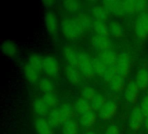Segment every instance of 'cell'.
I'll return each mask as SVG.
<instances>
[{
  "mask_svg": "<svg viewBox=\"0 0 148 134\" xmlns=\"http://www.w3.org/2000/svg\"><path fill=\"white\" fill-rule=\"evenodd\" d=\"M61 28L64 37L71 40L78 38L84 31V29L80 25L76 18L71 17H65L62 21Z\"/></svg>",
  "mask_w": 148,
  "mask_h": 134,
  "instance_id": "1",
  "label": "cell"
},
{
  "mask_svg": "<svg viewBox=\"0 0 148 134\" xmlns=\"http://www.w3.org/2000/svg\"><path fill=\"white\" fill-rule=\"evenodd\" d=\"M42 71L49 76L56 77L59 74L60 66L58 60L50 55L42 58Z\"/></svg>",
  "mask_w": 148,
  "mask_h": 134,
  "instance_id": "2",
  "label": "cell"
},
{
  "mask_svg": "<svg viewBox=\"0 0 148 134\" xmlns=\"http://www.w3.org/2000/svg\"><path fill=\"white\" fill-rule=\"evenodd\" d=\"M44 24L48 33L52 37H56L58 31V19L53 10H48L44 14Z\"/></svg>",
  "mask_w": 148,
  "mask_h": 134,
  "instance_id": "3",
  "label": "cell"
},
{
  "mask_svg": "<svg viewBox=\"0 0 148 134\" xmlns=\"http://www.w3.org/2000/svg\"><path fill=\"white\" fill-rule=\"evenodd\" d=\"M78 66L80 67L82 72L87 78H93L95 75V72L92 65V59L89 58L88 55L82 52L79 54V63Z\"/></svg>",
  "mask_w": 148,
  "mask_h": 134,
  "instance_id": "4",
  "label": "cell"
},
{
  "mask_svg": "<svg viewBox=\"0 0 148 134\" xmlns=\"http://www.w3.org/2000/svg\"><path fill=\"white\" fill-rule=\"evenodd\" d=\"M116 70L118 74L122 77H126L128 75L130 71V57L127 52L123 51L119 55L116 65Z\"/></svg>",
  "mask_w": 148,
  "mask_h": 134,
  "instance_id": "5",
  "label": "cell"
},
{
  "mask_svg": "<svg viewBox=\"0 0 148 134\" xmlns=\"http://www.w3.org/2000/svg\"><path fill=\"white\" fill-rule=\"evenodd\" d=\"M144 113L141 110V108L140 107H135L132 112H131V115H130V119H129V126H130V129L131 130H134V131H136L138 130L143 120H144Z\"/></svg>",
  "mask_w": 148,
  "mask_h": 134,
  "instance_id": "6",
  "label": "cell"
},
{
  "mask_svg": "<svg viewBox=\"0 0 148 134\" xmlns=\"http://www.w3.org/2000/svg\"><path fill=\"white\" fill-rule=\"evenodd\" d=\"M102 4L106 8V10H108L109 11L113 12L115 16L122 17L125 14H127L122 1H114V0L102 1Z\"/></svg>",
  "mask_w": 148,
  "mask_h": 134,
  "instance_id": "7",
  "label": "cell"
},
{
  "mask_svg": "<svg viewBox=\"0 0 148 134\" xmlns=\"http://www.w3.org/2000/svg\"><path fill=\"white\" fill-rule=\"evenodd\" d=\"M92 44L95 48L101 50V51H107V50H110L113 43L112 40L109 39L108 37H104V36H100V35H95L92 37Z\"/></svg>",
  "mask_w": 148,
  "mask_h": 134,
  "instance_id": "8",
  "label": "cell"
},
{
  "mask_svg": "<svg viewBox=\"0 0 148 134\" xmlns=\"http://www.w3.org/2000/svg\"><path fill=\"white\" fill-rule=\"evenodd\" d=\"M117 110V105L114 101L109 100L105 103L103 107L99 112V116L102 120H109L115 114Z\"/></svg>",
  "mask_w": 148,
  "mask_h": 134,
  "instance_id": "9",
  "label": "cell"
},
{
  "mask_svg": "<svg viewBox=\"0 0 148 134\" xmlns=\"http://www.w3.org/2000/svg\"><path fill=\"white\" fill-rule=\"evenodd\" d=\"M139 89L140 88L135 82H133V81L129 82L124 93L126 100L129 103H134L138 96Z\"/></svg>",
  "mask_w": 148,
  "mask_h": 134,
  "instance_id": "10",
  "label": "cell"
},
{
  "mask_svg": "<svg viewBox=\"0 0 148 134\" xmlns=\"http://www.w3.org/2000/svg\"><path fill=\"white\" fill-rule=\"evenodd\" d=\"M63 54H64V57H65L66 60L69 64V65H72V66H75V67H76L78 65L79 54H77L75 52V51L71 46H69V45L65 46V48L63 50Z\"/></svg>",
  "mask_w": 148,
  "mask_h": 134,
  "instance_id": "11",
  "label": "cell"
},
{
  "mask_svg": "<svg viewBox=\"0 0 148 134\" xmlns=\"http://www.w3.org/2000/svg\"><path fill=\"white\" fill-rule=\"evenodd\" d=\"M23 74L30 84H35L38 80L39 72L29 64H26L23 66Z\"/></svg>",
  "mask_w": 148,
  "mask_h": 134,
  "instance_id": "12",
  "label": "cell"
},
{
  "mask_svg": "<svg viewBox=\"0 0 148 134\" xmlns=\"http://www.w3.org/2000/svg\"><path fill=\"white\" fill-rule=\"evenodd\" d=\"M1 51L8 57H15L17 54V46L11 40H5L1 44Z\"/></svg>",
  "mask_w": 148,
  "mask_h": 134,
  "instance_id": "13",
  "label": "cell"
},
{
  "mask_svg": "<svg viewBox=\"0 0 148 134\" xmlns=\"http://www.w3.org/2000/svg\"><path fill=\"white\" fill-rule=\"evenodd\" d=\"M65 74L66 77L68 78V80L74 84V85H78L81 81V76L79 72L76 70V68L75 66L72 65H67V67L65 68Z\"/></svg>",
  "mask_w": 148,
  "mask_h": 134,
  "instance_id": "14",
  "label": "cell"
},
{
  "mask_svg": "<svg viewBox=\"0 0 148 134\" xmlns=\"http://www.w3.org/2000/svg\"><path fill=\"white\" fill-rule=\"evenodd\" d=\"M106 65L111 66L113 65L117 60V55L114 51H113L112 50H107V51H101L100 53V58H99Z\"/></svg>",
  "mask_w": 148,
  "mask_h": 134,
  "instance_id": "15",
  "label": "cell"
},
{
  "mask_svg": "<svg viewBox=\"0 0 148 134\" xmlns=\"http://www.w3.org/2000/svg\"><path fill=\"white\" fill-rule=\"evenodd\" d=\"M35 128L37 134H53L48 121L42 118H38L35 122Z\"/></svg>",
  "mask_w": 148,
  "mask_h": 134,
  "instance_id": "16",
  "label": "cell"
},
{
  "mask_svg": "<svg viewBox=\"0 0 148 134\" xmlns=\"http://www.w3.org/2000/svg\"><path fill=\"white\" fill-rule=\"evenodd\" d=\"M140 89H145L148 86V71L147 69H140L136 75V82Z\"/></svg>",
  "mask_w": 148,
  "mask_h": 134,
  "instance_id": "17",
  "label": "cell"
},
{
  "mask_svg": "<svg viewBox=\"0 0 148 134\" xmlns=\"http://www.w3.org/2000/svg\"><path fill=\"white\" fill-rule=\"evenodd\" d=\"M33 110L34 112L40 115V116H45L48 113V106L42 100V99H35L33 102Z\"/></svg>",
  "mask_w": 148,
  "mask_h": 134,
  "instance_id": "18",
  "label": "cell"
},
{
  "mask_svg": "<svg viewBox=\"0 0 148 134\" xmlns=\"http://www.w3.org/2000/svg\"><path fill=\"white\" fill-rule=\"evenodd\" d=\"M94 29L95 31V32L100 35V36H104V37H108V33H109V26H108L103 21L101 20H95L93 24Z\"/></svg>",
  "mask_w": 148,
  "mask_h": 134,
  "instance_id": "19",
  "label": "cell"
},
{
  "mask_svg": "<svg viewBox=\"0 0 148 134\" xmlns=\"http://www.w3.org/2000/svg\"><path fill=\"white\" fill-rule=\"evenodd\" d=\"M92 12L94 16L97 18V20H101V21H105L108 16L106 8L99 4H95L92 7Z\"/></svg>",
  "mask_w": 148,
  "mask_h": 134,
  "instance_id": "20",
  "label": "cell"
},
{
  "mask_svg": "<svg viewBox=\"0 0 148 134\" xmlns=\"http://www.w3.org/2000/svg\"><path fill=\"white\" fill-rule=\"evenodd\" d=\"M75 111L80 114H84L90 111V104L89 102L85 99H78L75 104Z\"/></svg>",
  "mask_w": 148,
  "mask_h": 134,
  "instance_id": "21",
  "label": "cell"
},
{
  "mask_svg": "<svg viewBox=\"0 0 148 134\" xmlns=\"http://www.w3.org/2000/svg\"><path fill=\"white\" fill-rule=\"evenodd\" d=\"M95 121V115L93 112L89 111L84 114H82L80 118V123L82 126L88 127L91 126Z\"/></svg>",
  "mask_w": 148,
  "mask_h": 134,
  "instance_id": "22",
  "label": "cell"
},
{
  "mask_svg": "<svg viewBox=\"0 0 148 134\" xmlns=\"http://www.w3.org/2000/svg\"><path fill=\"white\" fill-rule=\"evenodd\" d=\"M63 134H78V128L76 123L73 119H69L63 123L62 126Z\"/></svg>",
  "mask_w": 148,
  "mask_h": 134,
  "instance_id": "23",
  "label": "cell"
},
{
  "mask_svg": "<svg viewBox=\"0 0 148 134\" xmlns=\"http://www.w3.org/2000/svg\"><path fill=\"white\" fill-rule=\"evenodd\" d=\"M109 30H110V32L116 37H121L123 36V33H124L123 26L121 25V23H119L115 20L110 22Z\"/></svg>",
  "mask_w": 148,
  "mask_h": 134,
  "instance_id": "24",
  "label": "cell"
},
{
  "mask_svg": "<svg viewBox=\"0 0 148 134\" xmlns=\"http://www.w3.org/2000/svg\"><path fill=\"white\" fill-rule=\"evenodd\" d=\"M92 65H93L95 73H97L101 76L104 75V73L108 68V66L100 58H95L92 59Z\"/></svg>",
  "mask_w": 148,
  "mask_h": 134,
  "instance_id": "25",
  "label": "cell"
},
{
  "mask_svg": "<svg viewBox=\"0 0 148 134\" xmlns=\"http://www.w3.org/2000/svg\"><path fill=\"white\" fill-rule=\"evenodd\" d=\"M59 112H60V116H61L62 124H63L67 120L70 119V118L72 116V113H73V110H72V107L69 105L64 104L59 109Z\"/></svg>",
  "mask_w": 148,
  "mask_h": 134,
  "instance_id": "26",
  "label": "cell"
},
{
  "mask_svg": "<svg viewBox=\"0 0 148 134\" xmlns=\"http://www.w3.org/2000/svg\"><path fill=\"white\" fill-rule=\"evenodd\" d=\"M29 65L33 66L38 72L42 69V58L39 54L33 53L29 57Z\"/></svg>",
  "mask_w": 148,
  "mask_h": 134,
  "instance_id": "27",
  "label": "cell"
},
{
  "mask_svg": "<svg viewBox=\"0 0 148 134\" xmlns=\"http://www.w3.org/2000/svg\"><path fill=\"white\" fill-rule=\"evenodd\" d=\"M135 32H136L138 37H140V38H145L147 37V35L141 16L136 18V21H135Z\"/></svg>",
  "mask_w": 148,
  "mask_h": 134,
  "instance_id": "28",
  "label": "cell"
},
{
  "mask_svg": "<svg viewBox=\"0 0 148 134\" xmlns=\"http://www.w3.org/2000/svg\"><path fill=\"white\" fill-rule=\"evenodd\" d=\"M123 83H124L123 77L121 76L120 74H116L114 77V78L109 82V86L113 91L118 92V91H121L122 89Z\"/></svg>",
  "mask_w": 148,
  "mask_h": 134,
  "instance_id": "29",
  "label": "cell"
},
{
  "mask_svg": "<svg viewBox=\"0 0 148 134\" xmlns=\"http://www.w3.org/2000/svg\"><path fill=\"white\" fill-rule=\"evenodd\" d=\"M48 123L50 126V127H53V128H55V127L58 126L60 124H62L59 110H53L50 112Z\"/></svg>",
  "mask_w": 148,
  "mask_h": 134,
  "instance_id": "30",
  "label": "cell"
},
{
  "mask_svg": "<svg viewBox=\"0 0 148 134\" xmlns=\"http://www.w3.org/2000/svg\"><path fill=\"white\" fill-rule=\"evenodd\" d=\"M64 9L69 12H75L81 8V3L75 0H66L62 3Z\"/></svg>",
  "mask_w": 148,
  "mask_h": 134,
  "instance_id": "31",
  "label": "cell"
},
{
  "mask_svg": "<svg viewBox=\"0 0 148 134\" xmlns=\"http://www.w3.org/2000/svg\"><path fill=\"white\" fill-rule=\"evenodd\" d=\"M76 20L78 21V23L80 24V25L85 30V29H88L91 25H92V21L91 18L86 14V13H81L77 16Z\"/></svg>",
  "mask_w": 148,
  "mask_h": 134,
  "instance_id": "32",
  "label": "cell"
},
{
  "mask_svg": "<svg viewBox=\"0 0 148 134\" xmlns=\"http://www.w3.org/2000/svg\"><path fill=\"white\" fill-rule=\"evenodd\" d=\"M104 105H105V103H104V98H103V96L101 94L97 93L95 96V98L92 99V103H91L92 108L95 111H101Z\"/></svg>",
  "mask_w": 148,
  "mask_h": 134,
  "instance_id": "33",
  "label": "cell"
},
{
  "mask_svg": "<svg viewBox=\"0 0 148 134\" xmlns=\"http://www.w3.org/2000/svg\"><path fill=\"white\" fill-rule=\"evenodd\" d=\"M39 88L42 92L46 93H52L53 85L51 81L48 78H42L39 81Z\"/></svg>",
  "mask_w": 148,
  "mask_h": 134,
  "instance_id": "34",
  "label": "cell"
},
{
  "mask_svg": "<svg viewBox=\"0 0 148 134\" xmlns=\"http://www.w3.org/2000/svg\"><path fill=\"white\" fill-rule=\"evenodd\" d=\"M42 100L47 105L48 107H54L57 104V99L56 96L53 93H46L42 97Z\"/></svg>",
  "mask_w": 148,
  "mask_h": 134,
  "instance_id": "35",
  "label": "cell"
},
{
  "mask_svg": "<svg viewBox=\"0 0 148 134\" xmlns=\"http://www.w3.org/2000/svg\"><path fill=\"white\" fill-rule=\"evenodd\" d=\"M136 2L134 0H127L122 1L124 9L127 14H133L136 11Z\"/></svg>",
  "mask_w": 148,
  "mask_h": 134,
  "instance_id": "36",
  "label": "cell"
},
{
  "mask_svg": "<svg viewBox=\"0 0 148 134\" xmlns=\"http://www.w3.org/2000/svg\"><path fill=\"white\" fill-rule=\"evenodd\" d=\"M96 94L97 93L95 92V89L93 87H90V86H87V87L83 88L82 91V95L87 100H92Z\"/></svg>",
  "mask_w": 148,
  "mask_h": 134,
  "instance_id": "37",
  "label": "cell"
},
{
  "mask_svg": "<svg viewBox=\"0 0 148 134\" xmlns=\"http://www.w3.org/2000/svg\"><path fill=\"white\" fill-rule=\"evenodd\" d=\"M116 74H118L117 70H116V66L115 67L113 66V65L108 66V68H107V70H106V72H105V73L103 75V78L107 82H110Z\"/></svg>",
  "mask_w": 148,
  "mask_h": 134,
  "instance_id": "38",
  "label": "cell"
},
{
  "mask_svg": "<svg viewBox=\"0 0 148 134\" xmlns=\"http://www.w3.org/2000/svg\"><path fill=\"white\" fill-rule=\"evenodd\" d=\"M148 2L144 0H140L136 2V11L137 12H143L147 8Z\"/></svg>",
  "mask_w": 148,
  "mask_h": 134,
  "instance_id": "39",
  "label": "cell"
},
{
  "mask_svg": "<svg viewBox=\"0 0 148 134\" xmlns=\"http://www.w3.org/2000/svg\"><path fill=\"white\" fill-rule=\"evenodd\" d=\"M141 110L144 113L145 116L148 117V95L147 96H145L144 99H142V102H141Z\"/></svg>",
  "mask_w": 148,
  "mask_h": 134,
  "instance_id": "40",
  "label": "cell"
},
{
  "mask_svg": "<svg viewBox=\"0 0 148 134\" xmlns=\"http://www.w3.org/2000/svg\"><path fill=\"white\" fill-rule=\"evenodd\" d=\"M105 134H120V130L115 125H112L106 130Z\"/></svg>",
  "mask_w": 148,
  "mask_h": 134,
  "instance_id": "41",
  "label": "cell"
},
{
  "mask_svg": "<svg viewBox=\"0 0 148 134\" xmlns=\"http://www.w3.org/2000/svg\"><path fill=\"white\" fill-rule=\"evenodd\" d=\"M142 17V20H143V23H144V26H145V29H146V31L148 34V14H143L141 16Z\"/></svg>",
  "mask_w": 148,
  "mask_h": 134,
  "instance_id": "42",
  "label": "cell"
},
{
  "mask_svg": "<svg viewBox=\"0 0 148 134\" xmlns=\"http://www.w3.org/2000/svg\"><path fill=\"white\" fill-rule=\"evenodd\" d=\"M55 2L54 1H44L43 2V3H45V4H47V5H50V4H52V3H54Z\"/></svg>",
  "mask_w": 148,
  "mask_h": 134,
  "instance_id": "43",
  "label": "cell"
},
{
  "mask_svg": "<svg viewBox=\"0 0 148 134\" xmlns=\"http://www.w3.org/2000/svg\"><path fill=\"white\" fill-rule=\"evenodd\" d=\"M145 126H146V128L148 130V117H147V119H146V122H145Z\"/></svg>",
  "mask_w": 148,
  "mask_h": 134,
  "instance_id": "44",
  "label": "cell"
},
{
  "mask_svg": "<svg viewBox=\"0 0 148 134\" xmlns=\"http://www.w3.org/2000/svg\"><path fill=\"white\" fill-rule=\"evenodd\" d=\"M86 134H95V133H94V132H88V133H87Z\"/></svg>",
  "mask_w": 148,
  "mask_h": 134,
  "instance_id": "45",
  "label": "cell"
}]
</instances>
